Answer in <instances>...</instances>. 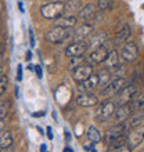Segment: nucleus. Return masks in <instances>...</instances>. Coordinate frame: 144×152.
<instances>
[{
    "mask_svg": "<svg viewBox=\"0 0 144 152\" xmlns=\"http://www.w3.org/2000/svg\"><path fill=\"white\" fill-rule=\"evenodd\" d=\"M105 42H107V35L105 33H100V35H96L94 37L87 40V46L89 48L101 47V46H105Z\"/></svg>",
    "mask_w": 144,
    "mask_h": 152,
    "instance_id": "21",
    "label": "nucleus"
},
{
    "mask_svg": "<svg viewBox=\"0 0 144 152\" xmlns=\"http://www.w3.org/2000/svg\"><path fill=\"white\" fill-rule=\"evenodd\" d=\"M87 138L92 144H98L101 141V134L96 126H90L87 130Z\"/></svg>",
    "mask_w": 144,
    "mask_h": 152,
    "instance_id": "22",
    "label": "nucleus"
},
{
    "mask_svg": "<svg viewBox=\"0 0 144 152\" xmlns=\"http://www.w3.org/2000/svg\"><path fill=\"white\" fill-rule=\"evenodd\" d=\"M136 94H137V87L136 86H134V84H128V86L118 94V97H116V107L129 104Z\"/></svg>",
    "mask_w": 144,
    "mask_h": 152,
    "instance_id": "9",
    "label": "nucleus"
},
{
    "mask_svg": "<svg viewBox=\"0 0 144 152\" xmlns=\"http://www.w3.org/2000/svg\"><path fill=\"white\" fill-rule=\"evenodd\" d=\"M97 75H98V80H100V86H103V87H105V86L111 82V75H109V71H108V69H103V71H100Z\"/></svg>",
    "mask_w": 144,
    "mask_h": 152,
    "instance_id": "26",
    "label": "nucleus"
},
{
    "mask_svg": "<svg viewBox=\"0 0 144 152\" xmlns=\"http://www.w3.org/2000/svg\"><path fill=\"white\" fill-rule=\"evenodd\" d=\"M89 50L87 42H76V43H71L68 47L65 48V56L69 58L73 57H80L84 56V53Z\"/></svg>",
    "mask_w": 144,
    "mask_h": 152,
    "instance_id": "11",
    "label": "nucleus"
},
{
    "mask_svg": "<svg viewBox=\"0 0 144 152\" xmlns=\"http://www.w3.org/2000/svg\"><path fill=\"white\" fill-rule=\"evenodd\" d=\"M132 35V29L129 24H122L116 31V36H115V43L116 44H125L128 43L129 37Z\"/></svg>",
    "mask_w": 144,
    "mask_h": 152,
    "instance_id": "16",
    "label": "nucleus"
},
{
    "mask_svg": "<svg viewBox=\"0 0 144 152\" xmlns=\"http://www.w3.org/2000/svg\"><path fill=\"white\" fill-rule=\"evenodd\" d=\"M29 36H31V46H35V39H33V33H32V29H29Z\"/></svg>",
    "mask_w": 144,
    "mask_h": 152,
    "instance_id": "32",
    "label": "nucleus"
},
{
    "mask_svg": "<svg viewBox=\"0 0 144 152\" xmlns=\"http://www.w3.org/2000/svg\"><path fill=\"white\" fill-rule=\"evenodd\" d=\"M0 33H1V21H0Z\"/></svg>",
    "mask_w": 144,
    "mask_h": 152,
    "instance_id": "39",
    "label": "nucleus"
},
{
    "mask_svg": "<svg viewBox=\"0 0 144 152\" xmlns=\"http://www.w3.org/2000/svg\"><path fill=\"white\" fill-rule=\"evenodd\" d=\"M93 31H94V26L92 24H83V25H80L79 28H76L73 31V33H71L69 37L72 39L73 43H76V42H84V39L90 36L93 33Z\"/></svg>",
    "mask_w": 144,
    "mask_h": 152,
    "instance_id": "10",
    "label": "nucleus"
},
{
    "mask_svg": "<svg viewBox=\"0 0 144 152\" xmlns=\"http://www.w3.org/2000/svg\"><path fill=\"white\" fill-rule=\"evenodd\" d=\"M108 152H132V148H129L128 145H123V147H119V148L109 149Z\"/></svg>",
    "mask_w": 144,
    "mask_h": 152,
    "instance_id": "31",
    "label": "nucleus"
},
{
    "mask_svg": "<svg viewBox=\"0 0 144 152\" xmlns=\"http://www.w3.org/2000/svg\"><path fill=\"white\" fill-rule=\"evenodd\" d=\"M7 86H8V80H7V77L4 76L3 79L0 80V97H1L4 93H6V90H7Z\"/></svg>",
    "mask_w": 144,
    "mask_h": 152,
    "instance_id": "30",
    "label": "nucleus"
},
{
    "mask_svg": "<svg viewBox=\"0 0 144 152\" xmlns=\"http://www.w3.org/2000/svg\"><path fill=\"white\" fill-rule=\"evenodd\" d=\"M108 48L107 46H101V47H96L93 48L92 53L87 56L86 61H87L90 65H96V64H103L105 61V58L108 57Z\"/></svg>",
    "mask_w": 144,
    "mask_h": 152,
    "instance_id": "8",
    "label": "nucleus"
},
{
    "mask_svg": "<svg viewBox=\"0 0 144 152\" xmlns=\"http://www.w3.org/2000/svg\"><path fill=\"white\" fill-rule=\"evenodd\" d=\"M64 152H73V149H71V148H68V147H67V148L64 149Z\"/></svg>",
    "mask_w": 144,
    "mask_h": 152,
    "instance_id": "37",
    "label": "nucleus"
},
{
    "mask_svg": "<svg viewBox=\"0 0 144 152\" xmlns=\"http://www.w3.org/2000/svg\"><path fill=\"white\" fill-rule=\"evenodd\" d=\"M93 75V65L90 64H83L80 65L79 68H76L73 72H72V77L75 82L78 83H82L86 79H89L90 76Z\"/></svg>",
    "mask_w": 144,
    "mask_h": 152,
    "instance_id": "12",
    "label": "nucleus"
},
{
    "mask_svg": "<svg viewBox=\"0 0 144 152\" xmlns=\"http://www.w3.org/2000/svg\"><path fill=\"white\" fill-rule=\"evenodd\" d=\"M129 105H130V108H132L133 112L140 111L144 107V93H137L136 96L132 98V101L129 102Z\"/></svg>",
    "mask_w": 144,
    "mask_h": 152,
    "instance_id": "20",
    "label": "nucleus"
},
{
    "mask_svg": "<svg viewBox=\"0 0 144 152\" xmlns=\"http://www.w3.org/2000/svg\"><path fill=\"white\" fill-rule=\"evenodd\" d=\"M47 137L48 138H53V133H51V129L47 127Z\"/></svg>",
    "mask_w": 144,
    "mask_h": 152,
    "instance_id": "34",
    "label": "nucleus"
},
{
    "mask_svg": "<svg viewBox=\"0 0 144 152\" xmlns=\"http://www.w3.org/2000/svg\"><path fill=\"white\" fill-rule=\"evenodd\" d=\"M128 129H129V124L126 122L125 123H115L114 126H111L107 130V133H105V136H104V142L107 145H109L116 138L123 137L126 134V132H128Z\"/></svg>",
    "mask_w": 144,
    "mask_h": 152,
    "instance_id": "4",
    "label": "nucleus"
},
{
    "mask_svg": "<svg viewBox=\"0 0 144 152\" xmlns=\"http://www.w3.org/2000/svg\"><path fill=\"white\" fill-rule=\"evenodd\" d=\"M10 107H11L10 101H4V102L0 104V120L6 119V116L8 115V111H10Z\"/></svg>",
    "mask_w": 144,
    "mask_h": 152,
    "instance_id": "28",
    "label": "nucleus"
},
{
    "mask_svg": "<svg viewBox=\"0 0 144 152\" xmlns=\"http://www.w3.org/2000/svg\"><path fill=\"white\" fill-rule=\"evenodd\" d=\"M26 60H31V51H28V54H26Z\"/></svg>",
    "mask_w": 144,
    "mask_h": 152,
    "instance_id": "38",
    "label": "nucleus"
},
{
    "mask_svg": "<svg viewBox=\"0 0 144 152\" xmlns=\"http://www.w3.org/2000/svg\"><path fill=\"white\" fill-rule=\"evenodd\" d=\"M0 44H1V39H0Z\"/></svg>",
    "mask_w": 144,
    "mask_h": 152,
    "instance_id": "41",
    "label": "nucleus"
},
{
    "mask_svg": "<svg viewBox=\"0 0 144 152\" xmlns=\"http://www.w3.org/2000/svg\"><path fill=\"white\" fill-rule=\"evenodd\" d=\"M76 104L83 107V108L96 107V105H98V97L93 93H83V94L76 97Z\"/></svg>",
    "mask_w": 144,
    "mask_h": 152,
    "instance_id": "13",
    "label": "nucleus"
},
{
    "mask_svg": "<svg viewBox=\"0 0 144 152\" xmlns=\"http://www.w3.org/2000/svg\"><path fill=\"white\" fill-rule=\"evenodd\" d=\"M44 1H48V3H50V1H51V0H44Z\"/></svg>",
    "mask_w": 144,
    "mask_h": 152,
    "instance_id": "40",
    "label": "nucleus"
},
{
    "mask_svg": "<svg viewBox=\"0 0 144 152\" xmlns=\"http://www.w3.org/2000/svg\"><path fill=\"white\" fill-rule=\"evenodd\" d=\"M71 36V31L69 29H64V28H58V26H54L53 29H50L47 33H46V40L48 43L57 44V43H62L65 39H68Z\"/></svg>",
    "mask_w": 144,
    "mask_h": 152,
    "instance_id": "5",
    "label": "nucleus"
},
{
    "mask_svg": "<svg viewBox=\"0 0 144 152\" xmlns=\"http://www.w3.org/2000/svg\"><path fill=\"white\" fill-rule=\"evenodd\" d=\"M125 87H126V79H125V77H114V79L101 90L100 96L104 97V100H111L112 97L118 96Z\"/></svg>",
    "mask_w": 144,
    "mask_h": 152,
    "instance_id": "2",
    "label": "nucleus"
},
{
    "mask_svg": "<svg viewBox=\"0 0 144 152\" xmlns=\"http://www.w3.org/2000/svg\"><path fill=\"white\" fill-rule=\"evenodd\" d=\"M143 119H144V112H139L137 111L136 113H133L132 115V118H129V127H137V126H140L141 124V122H143Z\"/></svg>",
    "mask_w": 144,
    "mask_h": 152,
    "instance_id": "25",
    "label": "nucleus"
},
{
    "mask_svg": "<svg viewBox=\"0 0 144 152\" xmlns=\"http://www.w3.org/2000/svg\"><path fill=\"white\" fill-rule=\"evenodd\" d=\"M78 22L75 15H62L60 18L54 20V25L58 26V28H64V29H71L73 28Z\"/></svg>",
    "mask_w": 144,
    "mask_h": 152,
    "instance_id": "19",
    "label": "nucleus"
},
{
    "mask_svg": "<svg viewBox=\"0 0 144 152\" xmlns=\"http://www.w3.org/2000/svg\"><path fill=\"white\" fill-rule=\"evenodd\" d=\"M143 141H144V124H140V126L134 127L132 132L129 133L126 145H128L129 148L134 149V148H137Z\"/></svg>",
    "mask_w": 144,
    "mask_h": 152,
    "instance_id": "6",
    "label": "nucleus"
},
{
    "mask_svg": "<svg viewBox=\"0 0 144 152\" xmlns=\"http://www.w3.org/2000/svg\"><path fill=\"white\" fill-rule=\"evenodd\" d=\"M100 86V80H98V75L97 73H93L89 79H86L84 82L79 83L78 88H79L80 91L83 93H92V90H94L96 87Z\"/></svg>",
    "mask_w": 144,
    "mask_h": 152,
    "instance_id": "14",
    "label": "nucleus"
},
{
    "mask_svg": "<svg viewBox=\"0 0 144 152\" xmlns=\"http://www.w3.org/2000/svg\"><path fill=\"white\" fill-rule=\"evenodd\" d=\"M133 111L130 108V105L126 104V105H119V107H116V111H115V123H125L126 120L132 116Z\"/></svg>",
    "mask_w": 144,
    "mask_h": 152,
    "instance_id": "15",
    "label": "nucleus"
},
{
    "mask_svg": "<svg viewBox=\"0 0 144 152\" xmlns=\"http://www.w3.org/2000/svg\"><path fill=\"white\" fill-rule=\"evenodd\" d=\"M104 65H105V69H108L109 72L111 71H115L118 66H119V53L116 50H111L108 53V57L105 58L104 61Z\"/></svg>",
    "mask_w": 144,
    "mask_h": 152,
    "instance_id": "18",
    "label": "nucleus"
},
{
    "mask_svg": "<svg viewBox=\"0 0 144 152\" xmlns=\"http://www.w3.org/2000/svg\"><path fill=\"white\" fill-rule=\"evenodd\" d=\"M116 111V102L112 100H104L101 104H98L96 109V119L98 122H107Z\"/></svg>",
    "mask_w": 144,
    "mask_h": 152,
    "instance_id": "3",
    "label": "nucleus"
},
{
    "mask_svg": "<svg viewBox=\"0 0 144 152\" xmlns=\"http://www.w3.org/2000/svg\"><path fill=\"white\" fill-rule=\"evenodd\" d=\"M65 12V4L62 1H50L40 7V14L46 20H57Z\"/></svg>",
    "mask_w": 144,
    "mask_h": 152,
    "instance_id": "1",
    "label": "nucleus"
},
{
    "mask_svg": "<svg viewBox=\"0 0 144 152\" xmlns=\"http://www.w3.org/2000/svg\"><path fill=\"white\" fill-rule=\"evenodd\" d=\"M3 77H4V75H3V69L0 68V80L3 79Z\"/></svg>",
    "mask_w": 144,
    "mask_h": 152,
    "instance_id": "36",
    "label": "nucleus"
},
{
    "mask_svg": "<svg viewBox=\"0 0 144 152\" xmlns=\"http://www.w3.org/2000/svg\"><path fill=\"white\" fill-rule=\"evenodd\" d=\"M4 126H6V123H4V119H1V120H0V130H3Z\"/></svg>",
    "mask_w": 144,
    "mask_h": 152,
    "instance_id": "35",
    "label": "nucleus"
},
{
    "mask_svg": "<svg viewBox=\"0 0 144 152\" xmlns=\"http://www.w3.org/2000/svg\"><path fill=\"white\" fill-rule=\"evenodd\" d=\"M96 14H97L96 6L92 4V3H89V4H86L83 8H80L79 10V12H78V18L86 22V21H90L92 18H94Z\"/></svg>",
    "mask_w": 144,
    "mask_h": 152,
    "instance_id": "17",
    "label": "nucleus"
},
{
    "mask_svg": "<svg viewBox=\"0 0 144 152\" xmlns=\"http://www.w3.org/2000/svg\"><path fill=\"white\" fill-rule=\"evenodd\" d=\"M0 152H1V151H0Z\"/></svg>",
    "mask_w": 144,
    "mask_h": 152,
    "instance_id": "42",
    "label": "nucleus"
},
{
    "mask_svg": "<svg viewBox=\"0 0 144 152\" xmlns=\"http://www.w3.org/2000/svg\"><path fill=\"white\" fill-rule=\"evenodd\" d=\"M84 56H80V57H73V58H71V61H69V69H72V71H75L76 68H79L80 65H83L84 62Z\"/></svg>",
    "mask_w": 144,
    "mask_h": 152,
    "instance_id": "27",
    "label": "nucleus"
},
{
    "mask_svg": "<svg viewBox=\"0 0 144 152\" xmlns=\"http://www.w3.org/2000/svg\"><path fill=\"white\" fill-rule=\"evenodd\" d=\"M12 145V134L11 132H4L0 137V148L1 149H7L8 147Z\"/></svg>",
    "mask_w": 144,
    "mask_h": 152,
    "instance_id": "23",
    "label": "nucleus"
},
{
    "mask_svg": "<svg viewBox=\"0 0 144 152\" xmlns=\"http://www.w3.org/2000/svg\"><path fill=\"white\" fill-rule=\"evenodd\" d=\"M36 73H37V76H39V77H42V68H40L39 65L36 66Z\"/></svg>",
    "mask_w": 144,
    "mask_h": 152,
    "instance_id": "33",
    "label": "nucleus"
},
{
    "mask_svg": "<svg viewBox=\"0 0 144 152\" xmlns=\"http://www.w3.org/2000/svg\"><path fill=\"white\" fill-rule=\"evenodd\" d=\"M64 4H65V12H75V11L79 12L82 0H67Z\"/></svg>",
    "mask_w": 144,
    "mask_h": 152,
    "instance_id": "24",
    "label": "nucleus"
},
{
    "mask_svg": "<svg viewBox=\"0 0 144 152\" xmlns=\"http://www.w3.org/2000/svg\"><path fill=\"white\" fill-rule=\"evenodd\" d=\"M112 1H114V0H98L97 7H98V10H101V11H105L108 8H111Z\"/></svg>",
    "mask_w": 144,
    "mask_h": 152,
    "instance_id": "29",
    "label": "nucleus"
},
{
    "mask_svg": "<svg viewBox=\"0 0 144 152\" xmlns=\"http://www.w3.org/2000/svg\"><path fill=\"white\" fill-rule=\"evenodd\" d=\"M139 56V47L134 42H128L122 46V50H120V57L122 60L126 61V62H133V61L137 58Z\"/></svg>",
    "mask_w": 144,
    "mask_h": 152,
    "instance_id": "7",
    "label": "nucleus"
}]
</instances>
